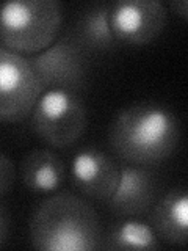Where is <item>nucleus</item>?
Instances as JSON below:
<instances>
[{
	"mask_svg": "<svg viewBox=\"0 0 188 251\" xmlns=\"http://www.w3.org/2000/svg\"><path fill=\"white\" fill-rule=\"evenodd\" d=\"M180 137L177 116L157 102H141L118 112L110 127V146L118 157L149 167L174 152Z\"/></svg>",
	"mask_w": 188,
	"mask_h": 251,
	"instance_id": "obj_1",
	"label": "nucleus"
},
{
	"mask_svg": "<svg viewBox=\"0 0 188 251\" xmlns=\"http://www.w3.org/2000/svg\"><path fill=\"white\" fill-rule=\"evenodd\" d=\"M28 229L31 245L41 251H91L100 240L96 209L70 192H55L39 202Z\"/></svg>",
	"mask_w": 188,
	"mask_h": 251,
	"instance_id": "obj_2",
	"label": "nucleus"
},
{
	"mask_svg": "<svg viewBox=\"0 0 188 251\" xmlns=\"http://www.w3.org/2000/svg\"><path fill=\"white\" fill-rule=\"evenodd\" d=\"M61 19L57 0H10L0 5V43L31 57L57 39Z\"/></svg>",
	"mask_w": 188,
	"mask_h": 251,
	"instance_id": "obj_3",
	"label": "nucleus"
},
{
	"mask_svg": "<svg viewBox=\"0 0 188 251\" xmlns=\"http://www.w3.org/2000/svg\"><path fill=\"white\" fill-rule=\"evenodd\" d=\"M31 129L52 148H69L86 127V107L77 91L46 90L30 113Z\"/></svg>",
	"mask_w": 188,
	"mask_h": 251,
	"instance_id": "obj_4",
	"label": "nucleus"
},
{
	"mask_svg": "<svg viewBox=\"0 0 188 251\" xmlns=\"http://www.w3.org/2000/svg\"><path fill=\"white\" fill-rule=\"evenodd\" d=\"M43 91L28 57L0 43V121L25 120Z\"/></svg>",
	"mask_w": 188,
	"mask_h": 251,
	"instance_id": "obj_5",
	"label": "nucleus"
},
{
	"mask_svg": "<svg viewBox=\"0 0 188 251\" xmlns=\"http://www.w3.org/2000/svg\"><path fill=\"white\" fill-rule=\"evenodd\" d=\"M28 61L44 91L69 90L78 93L85 83V47L75 38H57L44 50L28 57Z\"/></svg>",
	"mask_w": 188,
	"mask_h": 251,
	"instance_id": "obj_6",
	"label": "nucleus"
},
{
	"mask_svg": "<svg viewBox=\"0 0 188 251\" xmlns=\"http://www.w3.org/2000/svg\"><path fill=\"white\" fill-rule=\"evenodd\" d=\"M166 6L159 0H119L110 3V27L116 43L149 44L166 24Z\"/></svg>",
	"mask_w": 188,
	"mask_h": 251,
	"instance_id": "obj_7",
	"label": "nucleus"
},
{
	"mask_svg": "<svg viewBox=\"0 0 188 251\" xmlns=\"http://www.w3.org/2000/svg\"><path fill=\"white\" fill-rule=\"evenodd\" d=\"M119 168L104 149L96 146L83 148L70 160V184L85 198L107 202L116 188Z\"/></svg>",
	"mask_w": 188,
	"mask_h": 251,
	"instance_id": "obj_8",
	"label": "nucleus"
},
{
	"mask_svg": "<svg viewBox=\"0 0 188 251\" xmlns=\"http://www.w3.org/2000/svg\"><path fill=\"white\" fill-rule=\"evenodd\" d=\"M155 192L154 173L144 165L127 163L119 168V179L107 204L118 217H140L151 209Z\"/></svg>",
	"mask_w": 188,
	"mask_h": 251,
	"instance_id": "obj_9",
	"label": "nucleus"
},
{
	"mask_svg": "<svg viewBox=\"0 0 188 251\" xmlns=\"http://www.w3.org/2000/svg\"><path fill=\"white\" fill-rule=\"evenodd\" d=\"M151 226L159 239L171 245H185L188 237V193L184 185L172 187L155 202Z\"/></svg>",
	"mask_w": 188,
	"mask_h": 251,
	"instance_id": "obj_10",
	"label": "nucleus"
},
{
	"mask_svg": "<svg viewBox=\"0 0 188 251\" xmlns=\"http://www.w3.org/2000/svg\"><path fill=\"white\" fill-rule=\"evenodd\" d=\"M24 187L33 193H55L65 182L66 168L60 157L50 149H33L19 165Z\"/></svg>",
	"mask_w": 188,
	"mask_h": 251,
	"instance_id": "obj_11",
	"label": "nucleus"
},
{
	"mask_svg": "<svg viewBox=\"0 0 188 251\" xmlns=\"http://www.w3.org/2000/svg\"><path fill=\"white\" fill-rule=\"evenodd\" d=\"M104 250H159L160 243L152 226L137 217H124L116 223L104 242L99 243Z\"/></svg>",
	"mask_w": 188,
	"mask_h": 251,
	"instance_id": "obj_12",
	"label": "nucleus"
},
{
	"mask_svg": "<svg viewBox=\"0 0 188 251\" xmlns=\"http://www.w3.org/2000/svg\"><path fill=\"white\" fill-rule=\"evenodd\" d=\"M78 43L94 50H107L116 44L110 27V3L97 5L86 11L78 22Z\"/></svg>",
	"mask_w": 188,
	"mask_h": 251,
	"instance_id": "obj_13",
	"label": "nucleus"
},
{
	"mask_svg": "<svg viewBox=\"0 0 188 251\" xmlns=\"http://www.w3.org/2000/svg\"><path fill=\"white\" fill-rule=\"evenodd\" d=\"M16 180V167L13 160L0 152V198L11 190Z\"/></svg>",
	"mask_w": 188,
	"mask_h": 251,
	"instance_id": "obj_14",
	"label": "nucleus"
},
{
	"mask_svg": "<svg viewBox=\"0 0 188 251\" xmlns=\"http://www.w3.org/2000/svg\"><path fill=\"white\" fill-rule=\"evenodd\" d=\"M8 231H10V217L8 212L0 206V247L6 242Z\"/></svg>",
	"mask_w": 188,
	"mask_h": 251,
	"instance_id": "obj_15",
	"label": "nucleus"
},
{
	"mask_svg": "<svg viewBox=\"0 0 188 251\" xmlns=\"http://www.w3.org/2000/svg\"><path fill=\"white\" fill-rule=\"evenodd\" d=\"M171 8L182 19H188V2L187 0H176V2H171Z\"/></svg>",
	"mask_w": 188,
	"mask_h": 251,
	"instance_id": "obj_16",
	"label": "nucleus"
}]
</instances>
